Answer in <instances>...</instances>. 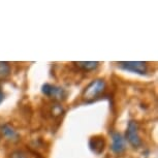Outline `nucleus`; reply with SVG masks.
<instances>
[{"label":"nucleus","instance_id":"nucleus-1","mask_svg":"<svg viewBox=\"0 0 158 158\" xmlns=\"http://www.w3.org/2000/svg\"><path fill=\"white\" fill-rule=\"evenodd\" d=\"M104 90H106V82L100 79L95 80L85 88L83 97L86 101H92L98 98V96H100Z\"/></svg>","mask_w":158,"mask_h":158},{"label":"nucleus","instance_id":"nucleus-2","mask_svg":"<svg viewBox=\"0 0 158 158\" xmlns=\"http://www.w3.org/2000/svg\"><path fill=\"white\" fill-rule=\"evenodd\" d=\"M126 136L128 142L130 143V145L135 148H139L142 145V139L141 136L139 135V127L138 124L135 121H130L127 127V132Z\"/></svg>","mask_w":158,"mask_h":158},{"label":"nucleus","instance_id":"nucleus-3","mask_svg":"<svg viewBox=\"0 0 158 158\" xmlns=\"http://www.w3.org/2000/svg\"><path fill=\"white\" fill-rule=\"evenodd\" d=\"M119 66L125 70H129L139 74H146V73H147V64L145 62H141V61L121 62L119 64Z\"/></svg>","mask_w":158,"mask_h":158},{"label":"nucleus","instance_id":"nucleus-4","mask_svg":"<svg viewBox=\"0 0 158 158\" xmlns=\"http://www.w3.org/2000/svg\"><path fill=\"white\" fill-rule=\"evenodd\" d=\"M89 147L91 151L94 152L95 154H101L106 147V141L102 135H95L92 136L89 141Z\"/></svg>","mask_w":158,"mask_h":158},{"label":"nucleus","instance_id":"nucleus-5","mask_svg":"<svg viewBox=\"0 0 158 158\" xmlns=\"http://www.w3.org/2000/svg\"><path fill=\"white\" fill-rule=\"evenodd\" d=\"M125 139L120 133L116 132L112 135V150L116 154H121L125 151Z\"/></svg>","mask_w":158,"mask_h":158},{"label":"nucleus","instance_id":"nucleus-6","mask_svg":"<svg viewBox=\"0 0 158 158\" xmlns=\"http://www.w3.org/2000/svg\"><path fill=\"white\" fill-rule=\"evenodd\" d=\"M41 91H43V93L46 95V96L54 97V98H62L65 95V92L63 89L56 87V86H53L51 84H44L43 86Z\"/></svg>","mask_w":158,"mask_h":158},{"label":"nucleus","instance_id":"nucleus-7","mask_svg":"<svg viewBox=\"0 0 158 158\" xmlns=\"http://www.w3.org/2000/svg\"><path fill=\"white\" fill-rule=\"evenodd\" d=\"M0 132H1L2 136H3L5 139H7V141L16 142V141H18V139H19L18 132L8 124L2 125L1 128H0Z\"/></svg>","mask_w":158,"mask_h":158},{"label":"nucleus","instance_id":"nucleus-8","mask_svg":"<svg viewBox=\"0 0 158 158\" xmlns=\"http://www.w3.org/2000/svg\"><path fill=\"white\" fill-rule=\"evenodd\" d=\"M77 67H80L83 70L89 71V70H93L98 66V62L94 61H87V62H76L74 63Z\"/></svg>","mask_w":158,"mask_h":158},{"label":"nucleus","instance_id":"nucleus-9","mask_svg":"<svg viewBox=\"0 0 158 158\" xmlns=\"http://www.w3.org/2000/svg\"><path fill=\"white\" fill-rule=\"evenodd\" d=\"M10 73V66L5 62H0V77H4Z\"/></svg>","mask_w":158,"mask_h":158},{"label":"nucleus","instance_id":"nucleus-10","mask_svg":"<svg viewBox=\"0 0 158 158\" xmlns=\"http://www.w3.org/2000/svg\"><path fill=\"white\" fill-rule=\"evenodd\" d=\"M10 158H30L29 155L24 151H16L10 155Z\"/></svg>","mask_w":158,"mask_h":158},{"label":"nucleus","instance_id":"nucleus-11","mask_svg":"<svg viewBox=\"0 0 158 158\" xmlns=\"http://www.w3.org/2000/svg\"><path fill=\"white\" fill-rule=\"evenodd\" d=\"M3 99H4V94H3V92L0 90V103L3 101Z\"/></svg>","mask_w":158,"mask_h":158}]
</instances>
